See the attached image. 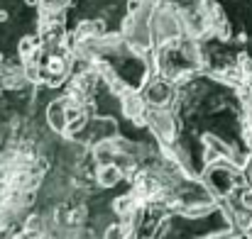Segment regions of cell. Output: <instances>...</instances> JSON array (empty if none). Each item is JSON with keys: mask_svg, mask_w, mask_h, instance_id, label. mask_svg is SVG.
Returning a JSON list of instances; mask_svg holds the SVG:
<instances>
[{"mask_svg": "<svg viewBox=\"0 0 252 239\" xmlns=\"http://www.w3.org/2000/svg\"><path fill=\"white\" fill-rule=\"evenodd\" d=\"M220 2L230 5L235 12V25L245 37V52L252 66V0H220Z\"/></svg>", "mask_w": 252, "mask_h": 239, "instance_id": "6da1fadb", "label": "cell"}]
</instances>
